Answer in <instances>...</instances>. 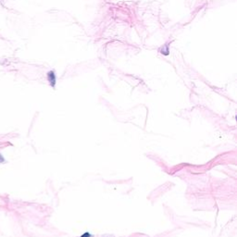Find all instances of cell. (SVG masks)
Here are the masks:
<instances>
[{"label":"cell","mask_w":237,"mask_h":237,"mask_svg":"<svg viewBox=\"0 0 237 237\" xmlns=\"http://www.w3.org/2000/svg\"><path fill=\"white\" fill-rule=\"evenodd\" d=\"M47 77H48V80H49L50 83L52 86H55V83H56V75H55V72H49L47 74Z\"/></svg>","instance_id":"cell-1"},{"label":"cell","mask_w":237,"mask_h":237,"mask_svg":"<svg viewBox=\"0 0 237 237\" xmlns=\"http://www.w3.org/2000/svg\"><path fill=\"white\" fill-rule=\"evenodd\" d=\"M5 161V159H4V157H2V155L0 154V162H4Z\"/></svg>","instance_id":"cell-2"},{"label":"cell","mask_w":237,"mask_h":237,"mask_svg":"<svg viewBox=\"0 0 237 237\" xmlns=\"http://www.w3.org/2000/svg\"><path fill=\"white\" fill-rule=\"evenodd\" d=\"M88 236H90V234H88V232H86V234H85V235H83V236H82V237H88Z\"/></svg>","instance_id":"cell-3"}]
</instances>
